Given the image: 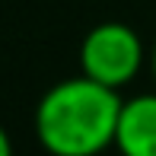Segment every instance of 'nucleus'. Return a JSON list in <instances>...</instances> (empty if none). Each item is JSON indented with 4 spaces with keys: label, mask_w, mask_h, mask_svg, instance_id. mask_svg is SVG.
Instances as JSON below:
<instances>
[{
    "label": "nucleus",
    "mask_w": 156,
    "mask_h": 156,
    "mask_svg": "<svg viewBox=\"0 0 156 156\" xmlns=\"http://www.w3.org/2000/svg\"><path fill=\"white\" fill-rule=\"evenodd\" d=\"M147 48L140 35L124 23H99L83 35L80 73L108 89H121L144 70Z\"/></svg>",
    "instance_id": "obj_2"
},
{
    "label": "nucleus",
    "mask_w": 156,
    "mask_h": 156,
    "mask_svg": "<svg viewBox=\"0 0 156 156\" xmlns=\"http://www.w3.org/2000/svg\"><path fill=\"white\" fill-rule=\"evenodd\" d=\"M0 156H13V140L3 131V124H0Z\"/></svg>",
    "instance_id": "obj_4"
},
{
    "label": "nucleus",
    "mask_w": 156,
    "mask_h": 156,
    "mask_svg": "<svg viewBox=\"0 0 156 156\" xmlns=\"http://www.w3.org/2000/svg\"><path fill=\"white\" fill-rule=\"evenodd\" d=\"M121 105L118 89L83 73L61 80L35 105V137L51 156H99L115 147Z\"/></svg>",
    "instance_id": "obj_1"
},
{
    "label": "nucleus",
    "mask_w": 156,
    "mask_h": 156,
    "mask_svg": "<svg viewBox=\"0 0 156 156\" xmlns=\"http://www.w3.org/2000/svg\"><path fill=\"white\" fill-rule=\"evenodd\" d=\"M150 67H153V76H156V45H153V51H150Z\"/></svg>",
    "instance_id": "obj_5"
},
{
    "label": "nucleus",
    "mask_w": 156,
    "mask_h": 156,
    "mask_svg": "<svg viewBox=\"0 0 156 156\" xmlns=\"http://www.w3.org/2000/svg\"><path fill=\"white\" fill-rule=\"evenodd\" d=\"M115 147L121 156H156V93L124 99Z\"/></svg>",
    "instance_id": "obj_3"
}]
</instances>
